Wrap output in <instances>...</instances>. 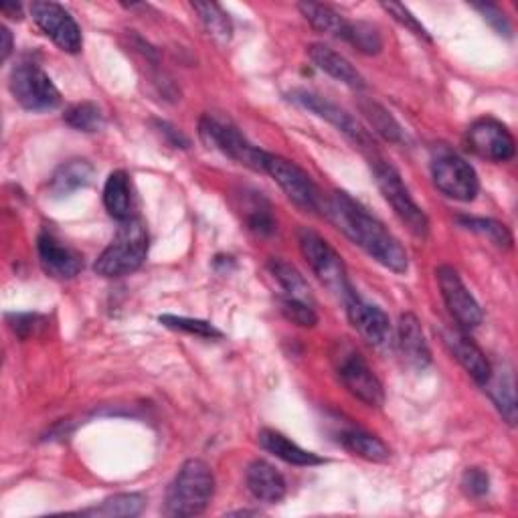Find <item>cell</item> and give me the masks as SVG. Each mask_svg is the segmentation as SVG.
Segmentation results:
<instances>
[{
  "instance_id": "6da1fadb",
  "label": "cell",
  "mask_w": 518,
  "mask_h": 518,
  "mask_svg": "<svg viewBox=\"0 0 518 518\" xmlns=\"http://www.w3.org/2000/svg\"><path fill=\"white\" fill-rule=\"evenodd\" d=\"M326 215L353 243L367 251L377 264L395 274L407 272L409 257L405 247L351 195L334 191L326 203Z\"/></svg>"
},
{
  "instance_id": "7a4b0ae2",
  "label": "cell",
  "mask_w": 518,
  "mask_h": 518,
  "mask_svg": "<svg viewBox=\"0 0 518 518\" xmlns=\"http://www.w3.org/2000/svg\"><path fill=\"white\" fill-rule=\"evenodd\" d=\"M215 496V476L207 462L187 460L166 490L164 510L170 516H197Z\"/></svg>"
},
{
  "instance_id": "3957f363",
  "label": "cell",
  "mask_w": 518,
  "mask_h": 518,
  "mask_svg": "<svg viewBox=\"0 0 518 518\" xmlns=\"http://www.w3.org/2000/svg\"><path fill=\"white\" fill-rule=\"evenodd\" d=\"M148 255V231L142 221L128 219L96 262L98 276L122 278L142 268Z\"/></svg>"
},
{
  "instance_id": "277c9868",
  "label": "cell",
  "mask_w": 518,
  "mask_h": 518,
  "mask_svg": "<svg viewBox=\"0 0 518 518\" xmlns=\"http://www.w3.org/2000/svg\"><path fill=\"white\" fill-rule=\"evenodd\" d=\"M298 245L310 270L332 294H336L344 302L355 292L349 282L342 257L324 237H320L316 231L308 227H302L298 231Z\"/></svg>"
},
{
  "instance_id": "5b68a950",
  "label": "cell",
  "mask_w": 518,
  "mask_h": 518,
  "mask_svg": "<svg viewBox=\"0 0 518 518\" xmlns=\"http://www.w3.org/2000/svg\"><path fill=\"white\" fill-rule=\"evenodd\" d=\"M431 179H434L438 191L462 203L474 201L480 191L474 166L446 144L436 146L431 152Z\"/></svg>"
},
{
  "instance_id": "8992f818",
  "label": "cell",
  "mask_w": 518,
  "mask_h": 518,
  "mask_svg": "<svg viewBox=\"0 0 518 518\" xmlns=\"http://www.w3.org/2000/svg\"><path fill=\"white\" fill-rule=\"evenodd\" d=\"M332 361L342 385L349 389L359 401L369 407H381L385 401V391L373 369L367 365L363 355L353 347L351 342H336Z\"/></svg>"
},
{
  "instance_id": "52a82bcc",
  "label": "cell",
  "mask_w": 518,
  "mask_h": 518,
  "mask_svg": "<svg viewBox=\"0 0 518 518\" xmlns=\"http://www.w3.org/2000/svg\"><path fill=\"white\" fill-rule=\"evenodd\" d=\"M373 175L377 181L379 191L383 193L385 201L393 207L399 221L419 239H425L429 233V219L423 209L413 201L409 189L403 185L399 172L385 160L373 158L371 160Z\"/></svg>"
},
{
  "instance_id": "ba28073f",
  "label": "cell",
  "mask_w": 518,
  "mask_h": 518,
  "mask_svg": "<svg viewBox=\"0 0 518 518\" xmlns=\"http://www.w3.org/2000/svg\"><path fill=\"white\" fill-rule=\"evenodd\" d=\"M199 134H201L203 142L209 148L219 150L223 156L235 160L237 164H243V166H247V168H251L255 172H266V156H268V152L253 146L229 122H223V120L207 114V116L201 118Z\"/></svg>"
},
{
  "instance_id": "9c48e42d",
  "label": "cell",
  "mask_w": 518,
  "mask_h": 518,
  "mask_svg": "<svg viewBox=\"0 0 518 518\" xmlns=\"http://www.w3.org/2000/svg\"><path fill=\"white\" fill-rule=\"evenodd\" d=\"M11 94L31 112L55 110L61 104V94L51 77L35 63H19L11 71Z\"/></svg>"
},
{
  "instance_id": "30bf717a",
  "label": "cell",
  "mask_w": 518,
  "mask_h": 518,
  "mask_svg": "<svg viewBox=\"0 0 518 518\" xmlns=\"http://www.w3.org/2000/svg\"><path fill=\"white\" fill-rule=\"evenodd\" d=\"M266 172L280 185V189L296 207H300L306 213L320 211L322 199H320L318 187L314 185L308 172L300 168L296 162L268 152Z\"/></svg>"
},
{
  "instance_id": "8fae6325",
  "label": "cell",
  "mask_w": 518,
  "mask_h": 518,
  "mask_svg": "<svg viewBox=\"0 0 518 518\" xmlns=\"http://www.w3.org/2000/svg\"><path fill=\"white\" fill-rule=\"evenodd\" d=\"M290 100L294 104L302 106L304 110L316 114L318 118L326 120L328 124H332L344 136H349L355 144H359L363 148H369V150L375 146L373 136L349 112H344L340 106L328 102L326 98H322L314 92H308V90H294V92H290Z\"/></svg>"
},
{
  "instance_id": "7c38bea8",
  "label": "cell",
  "mask_w": 518,
  "mask_h": 518,
  "mask_svg": "<svg viewBox=\"0 0 518 518\" xmlns=\"http://www.w3.org/2000/svg\"><path fill=\"white\" fill-rule=\"evenodd\" d=\"M31 15L37 27L65 53H79L83 39L75 19L57 3L37 0L31 5Z\"/></svg>"
},
{
  "instance_id": "4fadbf2b",
  "label": "cell",
  "mask_w": 518,
  "mask_h": 518,
  "mask_svg": "<svg viewBox=\"0 0 518 518\" xmlns=\"http://www.w3.org/2000/svg\"><path fill=\"white\" fill-rule=\"evenodd\" d=\"M438 284L442 298L454 316V320L462 328H476L482 324V308L476 302V298L470 294V290L464 286L460 274L452 266H440L438 272Z\"/></svg>"
},
{
  "instance_id": "5bb4252c",
  "label": "cell",
  "mask_w": 518,
  "mask_h": 518,
  "mask_svg": "<svg viewBox=\"0 0 518 518\" xmlns=\"http://www.w3.org/2000/svg\"><path fill=\"white\" fill-rule=\"evenodd\" d=\"M347 306V316L351 324L359 330V334L373 344L375 349H387L393 342V326L389 316L375 304L365 302L361 296L355 292L344 300Z\"/></svg>"
},
{
  "instance_id": "9a60e30c",
  "label": "cell",
  "mask_w": 518,
  "mask_h": 518,
  "mask_svg": "<svg viewBox=\"0 0 518 518\" xmlns=\"http://www.w3.org/2000/svg\"><path fill=\"white\" fill-rule=\"evenodd\" d=\"M468 144L472 152L492 162H506L514 156V138L510 130L494 118L476 120L468 128Z\"/></svg>"
},
{
  "instance_id": "2e32d148",
  "label": "cell",
  "mask_w": 518,
  "mask_h": 518,
  "mask_svg": "<svg viewBox=\"0 0 518 518\" xmlns=\"http://www.w3.org/2000/svg\"><path fill=\"white\" fill-rule=\"evenodd\" d=\"M37 251H39V262L45 274H49L55 280H71L83 270V259L81 255L63 245L55 235L41 233L37 239Z\"/></svg>"
},
{
  "instance_id": "e0dca14e",
  "label": "cell",
  "mask_w": 518,
  "mask_h": 518,
  "mask_svg": "<svg viewBox=\"0 0 518 518\" xmlns=\"http://www.w3.org/2000/svg\"><path fill=\"white\" fill-rule=\"evenodd\" d=\"M442 338L446 342L448 351L464 367V371L478 385H486V381L492 375V365H490V361L486 359V355L482 353V349L478 347V344L470 336H466L462 330H458V328H446L442 332Z\"/></svg>"
},
{
  "instance_id": "ac0fdd59",
  "label": "cell",
  "mask_w": 518,
  "mask_h": 518,
  "mask_svg": "<svg viewBox=\"0 0 518 518\" xmlns=\"http://www.w3.org/2000/svg\"><path fill=\"white\" fill-rule=\"evenodd\" d=\"M245 484L255 500L268 502V504H276L284 500L288 490L284 476L270 462H264V460H255L247 466Z\"/></svg>"
},
{
  "instance_id": "d6986e66",
  "label": "cell",
  "mask_w": 518,
  "mask_h": 518,
  "mask_svg": "<svg viewBox=\"0 0 518 518\" xmlns=\"http://www.w3.org/2000/svg\"><path fill=\"white\" fill-rule=\"evenodd\" d=\"M397 347L403 355V359L415 367V369H425L431 363V351L429 344L425 340L421 322L417 320L415 314H403L399 318L397 326Z\"/></svg>"
},
{
  "instance_id": "ffe728a7",
  "label": "cell",
  "mask_w": 518,
  "mask_h": 518,
  "mask_svg": "<svg viewBox=\"0 0 518 518\" xmlns=\"http://www.w3.org/2000/svg\"><path fill=\"white\" fill-rule=\"evenodd\" d=\"M308 57L312 59V63L318 69H322L324 73H328L336 81L349 85V88H353V90L365 88V77L357 71L355 65H351L349 59H344L334 49H330L326 45H320V43H314V45L308 47Z\"/></svg>"
},
{
  "instance_id": "44dd1931",
  "label": "cell",
  "mask_w": 518,
  "mask_h": 518,
  "mask_svg": "<svg viewBox=\"0 0 518 518\" xmlns=\"http://www.w3.org/2000/svg\"><path fill=\"white\" fill-rule=\"evenodd\" d=\"M257 442L266 452H270L272 456H276V458H280V460H284L286 464H292V466L306 468V466H318V464L326 462L318 454L300 448L298 444H294L290 438H286L284 434H280V431H276V429H262V431H259Z\"/></svg>"
},
{
  "instance_id": "7402d4cb",
  "label": "cell",
  "mask_w": 518,
  "mask_h": 518,
  "mask_svg": "<svg viewBox=\"0 0 518 518\" xmlns=\"http://www.w3.org/2000/svg\"><path fill=\"white\" fill-rule=\"evenodd\" d=\"M94 179V166L88 160H67L63 162L49 181V191L55 197H67L83 187H88Z\"/></svg>"
},
{
  "instance_id": "603a6c76",
  "label": "cell",
  "mask_w": 518,
  "mask_h": 518,
  "mask_svg": "<svg viewBox=\"0 0 518 518\" xmlns=\"http://www.w3.org/2000/svg\"><path fill=\"white\" fill-rule=\"evenodd\" d=\"M237 211L241 213L245 225L257 235H270L276 229L270 203L255 191H241L237 195Z\"/></svg>"
},
{
  "instance_id": "cb8c5ba5",
  "label": "cell",
  "mask_w": 518,
  "mask_h": 518,
  "mask_svg": "<svg viewBox=\"0 0 518 518\" xmlns=\"http://www.w3.org/2000/svg\"><path fill=\"white\" fill-rule=\"evenodd\" d=\"M104 205L114 219L118 221L132 219L134 199H132V183L126 170H116L108 177L104 187Z\"/></svg>"
},
{
  "instance_id": "d4e9b609",
  "label": "cell",
  "mask_w": 518,
  "mask_h": 518,
  "mask_svg": "<svg viewBox=\"0 0 518 518\" xmlns=\"http://www.w3.org/2000/svg\"><path fill=\"white\" fill-rule=\"evenodd\" d=\"M484 387H486L490 399L494 401V405L498 407L500 415L504 417V421L508 425H514L516 423V389H514L512 371L508 367H504L502 371L492 369V375Z\"/></svg>"
},
{
  "instance_id": "484cf974",
  "label": "cell",
  "mask_w": 518,
  "mask_h": 518,
  "mask_svg": "<svg viewBox=\"0 0 518 518\" xmlns=\"http://www.w3.org/2000/svg\"><path fill=\"white\" fill-rule=\"evenodd\" d=\"M338 442L344 446V450H349L351 454L369 462H387L391 456V450L385 446V442L359 427L342 431Z\"/></svg>"
},
{
  "instance_id": "4316f807",
  "label": "cell",
  "mask_w": 518,
  "mask_h": 518,
  "mask_svg": "<svg viewBox=\"0 0 518 518\" xmlns=\"http://www.w3.org/2000/svg\"><path fill=\"white\" fill-rule=\"evenodd\" d=\"M268 268H270V274L274 276V280L284 290V298H292V300L314 306V296H312L308 282L292 264L284 262V259H272Z\"/></svg>"
},
{
  "instance_id": "83f0119b",
  "label": "cell",
  "mask_w": 518,
  "mask_h": 518,
  "mask_svg": "<svg viewBox=\"0 0 518 518\" xmlns=\"http://www.w3.org/2000/svg\"><path fill=\"white\" fill-rule=\"evenodd\" d=\"M146 506V498L136 492H124V494H114L106 498L104 502L81 510V514L88 516H104V518H132L138 516Z\"/></svg>"
},
{
  "instance_id": "f1b7e54d",
  "label": "cell",
  "mask_w": 518,
  "mask_h": 518,
  "mask_svg": "<svg viewBox=\"0 0 518 518\" xmlns=\"http://www.w3.org/2000/svg\"><path fill=\"white\" fill-rule=\"evenodd\" d=\"M298 9L304 15V19L312 25V29H316L322 35H332V37L342 39L349 21L340 17L334 9H330L326 5H318V3H300Z\"/></svg>"
},
{
  "instance_id": "f546056e",
  "label": "cell",
  "mask_w": 518,
  "mask_h": 518,
  "mask_svg": "<svg viewBox=\"0 0 518 518\" xmlns=\"http://www.w3.org/2000/svg\"><path fill=\"white\" fill-rule=\"evenodd\" d=\"M193 11L199 15L205 31L219 43L227 45L233 37V25L227 13L217 3H193Z\"/></svg>"
},
{
  "instance_id": "4dcf8cb0",
  "label": "cell",
  "mask_w": 518,
  "mask_h": 518,
  "mask_svg": "<svg viewBox=\"0 0 518 518\" xmlns=\"http://www.w3.org/2000/svg\"><path fill=\"white\" fill-rule=\"evenodd\" d=\"M359 108H361V114L373 126V130L379 136H383L387 142H401L403 140V130H401L399 122L381 104H377L373 100H361Z\"/></svg>"
},
{
  "instance_id": "1f68e13d",
  "label": "cell",
  "mask_w": 518,
  "mask_h": 518,
  "mask_svg": "<svg viewBox=\"0 0 518 518\" xmlns=\"http://www.w3.org/2000/svg\"><path fill=\"white\" fill-rule=\"evenodd\" d=\"M342 39L351 43L355 49H359L365 55H377L383 49V37L379 33V29L371 23H347V29H344Z\"/></svg>"
},
{
  "instance_id": "d6a6232c",
  "label": "cell",
  "mask_w": 518,
  "mask_h": 518,
  "mask_svg": "<svg viewBox=\"0 0 518 518\" xmlns=\"http://www.w3.org/2000/svg\"><path fill=\"white\" fill-rule=\"evenodd\" d=\"M458 223L464 229L486 237L490 243H494L500 249L512 247V233L504 223H498L494 219H484V217H458Z\"/></svg>"
},
{
  "instance_id": "836d02e7",
  "label": "cell",
  "mask_w": 518,
  "mask_h": 518,
  "mask_svg": "<svg viewBox=\"0 0 518 518\" xmlns=\"http://www.w3.org/2000/svg\"><path fill=\"white\" fill-rule=\"evenodd\" d=\"M63 120L67 126L79 132H98L104 128V114L92 102H81L65 110Z\"/></svg>"
},
{
  "instance_id": "e575fe53",
  "label": "cell",
  "mask_w": 518,
  "mask_h": 518,
  "mask_svg": "<svg viewBox=\"0 0 518 518\" xmlns=\"http://www.w3.org/2000/svg\"><path fill=\"white\" fill-rule=\"evenodd\" d=\"M160 324H164L170 330H181L187 334H197L201 338H221L223 332L217 330L211 322L205 320H195V318H185V316H160Z\"/></svg>"
},
{
  "instance_id": "d590c367",
  "label": "cell",
  "mask_w": 518,
  "mask_h": 518,
  "mask_svg": "<svg viewBox=\"0 0 518 518\" xmlns=\"http://www.w3.org/2000/svg\"><path fill=\"white\" fill-rule=\"evenodd\" d=\"M280 310L290 322L302 328H314L318 324V314L310 304H304L292 298H280Z\"/></svg>"
},
{
  "instance_id": "8d00e7d4",
  "label": "cell",
  "mask_w": 518,
  "mask_h": 518,
  "mask_svg": "<svg viewBox=\"0 0 518 518\" xmlns=\"http://www.w3.org/2000/svg\"><path fill=\"white\" fill-rule=\"evenodd\" d=\"M381 7H383V11H387L399 25H403L405 29H409L415 37H421V39H425V41H431L427 29L411 15V11H409L405 5H399V3H383Z\"/></svg>"
},
{
  "instance_id": "74e56055",
  "label": "cell",
  "mask_w": 518,
  "mask_h": 518,
  "mask_svg": "<svg viewBox=\"0 0 518 518\" xmlns=\"http://www.w3.org/2000/svg\"><path fill=\"white\" fill-rule=\"evenodd\" d=\"M462 488L468 496H474V498L486 496L490 490V478L480 468H468L462 476Z\"/></svg>"
},
{
  "instance_id": "f35d334b",
  "label": "cell",
  "mask_w": 518,
  "mask_h": 518,
  "mask_svg": "<svg viewBox=\"0 0 518 518\" xmlns=\"http://www.w3.org/2000/svg\"><path fill=\"white\" fill-rule=\"evenodd\" d=\"M474 9H478L484 15V19L494 27V31L498 35L510 37V31H512L510 23H508V19L504 17V13L498 7H494V5H474Z\"/></svg>"
},
{
  "instance_id": "ab89813d",
  "label": "cell",
  "mask_w": 518,
  "mask_h": 518,
  "mask_svg": "<svg viewBox=\"0 0 518 518\" xmlns=\"http://www.w3.org/2000/svg\"><path fill=\"white\" fill-rule=\"evenodd\" d=\"M37 320H41L39 316H33V314H19L15 316V324H11L15 328V332L21 336V338H27L31 334H35V328L39 324H35Z\"/></svg>"
},
{
  "instance_id": "60d3db41",
  "label": "cell",
  "mask_w": 518,
  "mask_h": 518,
  "mask_svg": "<svg viewBox=\"0 0 518 518\" xmlns=\"http://www.w3.org/2000/svg\"><path fill=\"white\" fill-rule=\"evenodd\" d=\"M0 39H3V51H0V57H3V61L9 59V55L13 53V35L7 27H0Z\"/></svg>"
},
{
  "instance_id": "b9f144b4",
  "label": "cell",
  "mask_w": 518,
  "mask_h": 518,
  "mask_svg": "<svg viewBox=\"0 0 518 518\" xmlns=\"http://www.w3.org/2000/svg\"><path fill=\"white\" fill-rule=\"evenodd\" d=\"M3 11L5 15H13V19H17V21H21L23 19V11H21V5H3Z\"/></svg>"
}]
</instances>
